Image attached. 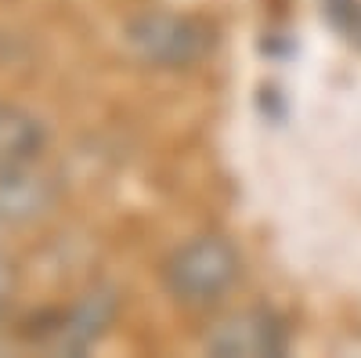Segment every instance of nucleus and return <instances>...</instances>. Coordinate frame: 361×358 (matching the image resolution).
I'll use <instances>...</instances> for the list:
<instances>
[{
  "instance_id": "2",
  "label": "nucleus",
  "mask_w": 361,
  "mask_h": 358,
  "mask_svg": "<svg viewBox=\"0 0 361 358\" xmlns=\"http://www.w3.org/2000/svg\"><path fill=\"white\" fill-rule=\"evenodd\" d=\"M127 44L137 58L163 69L195 66L214 47V29L192 15L173 11H145L127 22Z\"/></svg>"
},
{
  "instance_id": "3",
  "label": "nucleus",
  "mask_w": 361,
  "mask_h": 358,
  "mask_svg": "<svg viewBox=\"0 0 361 358\" xmlns=\"http://www.w3.org/2000/svg\"><path fill=\"white\" fill-rule=\"evenodd\" d=\"M286 347L289 333L271 311H238L206 337V351L221 358H275Z\"/></svg>"
},
{
  "instance_id": "1",
  "label": "nucleus",
  "mask_w": 361,
  "mask_h": 358,
  "mask_svg": "<svg viewBox=\"0 0 361 358\" xmlns=\"http://www.w3.org/2000/svg\"><path fill=\"white\" fill-rule=\"evenodd\" d=\"M163 279L180 304H209L238 279V253L221 235H199L170 253Z\"/></svg>"
},
{
  "instance_id": "6",
  "label": "nucleus",
  "mask_w": 361,
  "mask_h": 358,
  "mask_svg": "<svg viewBox=\"0 0 361 358\" xmlns=\"http://www.w3.org/2000/svg\"><path fill=\"white\" fill-rule=\"evenodd\" d=\"M8 293H11V264H8L4 257H0V308H4Z\"/></svg>"
},
{
  "instance_id": "4",
  "label": "nucleus",
  "mask_w": 361,
  "mask_h": 358,
  "mask_svg": "<svg viewBox=\"0 0 361 358\" xmlns=\"http://www.w3.org/2000/svg\"><path fill=\"white\" fill-rule=\"evenodd\" d=\"M116 315V297L112 293H90L83 297L80 304L69 308V315L62 318V326H54V333L47 340L51 351H62V354H80L87 351L90 344H94L102 333H105V326L112 322Z\"/></svg>"
},
{
  "instance_id": "5",
  "label": "nucleus",
  "mask_w": 361,
  "mask_h": 358,
  "mask_svg": "<svg viewBox=\"0 0 361 358\" xmlns=\"http://www.w3.org/2000/svg\"><path fill=\"white\" fill-rule=\"evenodd\" d=\"M54 203V185L29 167H0V225H18Z\"/></svg>"
}]
</instances>
